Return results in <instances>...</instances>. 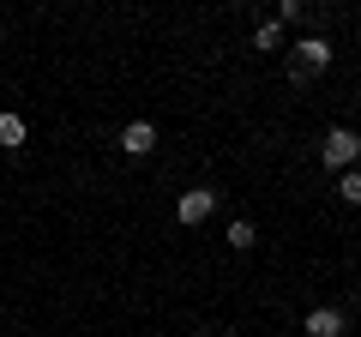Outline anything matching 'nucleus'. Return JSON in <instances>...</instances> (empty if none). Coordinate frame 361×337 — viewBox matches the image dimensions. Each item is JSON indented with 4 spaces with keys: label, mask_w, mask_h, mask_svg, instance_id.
Here are the masks:
<instances>
[{
    "label": "nucleus",
    "mask_w": 361,
    "mask_h": 337,
    "mask_svg": "<svg viewBox=\"0 0 361 337\" xmlns=\"http://www.w3.org/2000/svg\"><path fill=\"white\" fill-rule=\"evenodd\" d=\"M319 157H325L331 168H343V175H349V168H355V157H361V139H355L349 127H331V133H325V145H319Z\"/></svg>",
    "instance_id": "1"
},
{
    "label": "nucleus",
    "mask_w": 361,
    "mask_h": 337,
    "mask_svg": "<svg viewBox=\"0 0 361 337\" xmlns=\"http://www.w3.org/2000/svg\"><path fill=\"white\" fill-rule=\"evenodd\" d=\"M325 66H331V42H325V37H301L295 42V78L325 73Z\"/></svg>",
    "instance_id": "2"
},
{
    "label": "nucleus",
    "mask_w": 361,
    "mask_h": 337,
    "mask_svg": "<svg viewBox=\"0 0 361 337\" xmlns=\"http://www.w3.org/2000/svg\"><path fill=\"white\" fill-rule=\"evenodd\" d=\"M211 211H217V193H211V187H193V193H180L175 217H180V223H205Z\"/></svg>",
    "instance_id": "3"
},
{
    "label": "nucleus",
    "mask_w": 361,
    "mask_h": 337,
    "mask_svg": "<svg viewBox=\"0 0 361 337\" xmlns=\"http://www.w3.org/2000/svg\"><path fill=\"white\" fill-rule=\"evenodd\" d=\"M151 145H157V127H151V121H133V127L121 133V151H127V157H145Z\"/></svg>",
    "instance_id": "4"
},
{
    "label": "nucleus",
    "mask_w": 361,
    "mask_h": 337,
    "mask_svg": "<svg viewBox=\"0 0 361 337\" xmlns=\"http://www.w3.org/2000/svg\"><path fill=\"white\" fill-rule=\"evenodd\" d=\"M307 337H343V313H337V307L307 313Z\"/></svg>",
    "instance_id": "5"
},
{
    "label": "nucleus",
    "mask_w": 361,
    "mask_h": 337,
    "mask_svg": "<svg viewBox=\"0 0 361 337\" xmlns=\"http://www.w3.org/2000/svg\"><path fill=\"white\" fill-rule=\"evenodd\" d=\"M0 145H13V151L25 145V121L18 115H0Z\"/></svg>",
    "instance_id": "6"
},
{
    "label": "nucleus",
    "mask_w": 361,
    "mask_h": 337,
    "mask_svg": "<svg viewBox=\"0 0 361 337\" xmlns=\"http://www.w3.org/2000/svg\"><path fill=\"white\" fill-rule=\"evenodd\" d=\"M253 241H259V235H253V223H229V247H241V253H247Z\"/></svg>",
    "instance_id": "7"
},
{
    "label": "nucleus",
    "mask_w": 361,
    "mask_h": 337,
    "mask_svg": "<svg viewBox=\"0 0 361 337\" xmlns=\"http://www.w3.org/2000/svg\"><path fill=\"white\" fill-rule=\"evenodd\" d=\"M337 193H343V199H349V205H361V175H355V168H349L343 181H337Z\"/></svg>",
    "instance_id": "8"
},
{
    "label": "nucleus",
    "mask_w": 361,
    "mask_h": 337,
    "mask_svg": "<svg viewBox=\"0 0 361 337\" xmlns=\"http://www.w3.org/2000/svg\"><path fill=\"white\" fill-rule=\"evenodd\" d=\"M253 42H259V49H277V42H283V30H277V25H259Z\"/></svg>",
    "instance_id": "9"
}]
</instances>
